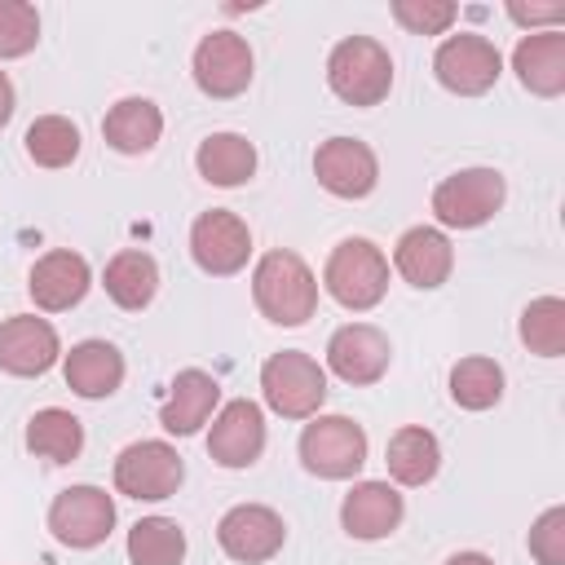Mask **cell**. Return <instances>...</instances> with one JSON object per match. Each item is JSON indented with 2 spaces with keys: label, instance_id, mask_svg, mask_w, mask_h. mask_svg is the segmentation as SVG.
Returning a JSON list of instances; mask_svg holds the SVG:
<instances>
[{
  "label": "cell",
  "instance_id": "cell-1",
  "mask_svg": "<svg viewBox=\"0 0 565 565\" xmlns=\"http://www.w3.org/2000/svg\"><path fill=\"white\" fill-rule=\"evenodd\" d=\"M252 300H256V309H260L269 322H278V327H300V322H309L313 309H318V278H313V269H309L296 252L274 247V252H265V256L256 260V269H252Z\"/></svg>",
  "mask_w": 565,
  "mask_h": 565
},
{
  "label": "cell",
  "instance_id": "cell-2",
  "mask_svg": "<svg viewBox=\"0 0 565 565\" xmlns=\"http://www.w3.org/2000/svg\"><path fill=\"white\" fill-rule=\"evenodd\" d=\"M322 287L335 305L366 313L388 291V256L371 238H344L331 247V256L322 265Z\"/></svg>",
  "mask_w": 565,
  "mask_h": 565
},
{
  "label": "cell",
  "instance_id": "cell-3",
  "mask_svg": "<svg viewBox=\"0 0 565 565\" xmlns=\"http://www.w3.org/2000/svg\"><path fill=\"white\" fill-rule=\"evenodd\" d=\"M327 84L349 106H380L393 88V57L371 35H349L327 57Z\"/></svg>",
  "mask_w": 565,
  "mask_h": 565
},
{
  "label": "cell",
  "instance_id": "cell-4",
  "mask_svg": "<svg viewBox=\"0 0 565 565\" xmlns=\"http://www.w3.org/2000/svg\"><path fill=\"white\" fill-rule=\"evenodd\" d=\"M260 397L282 419H313L327 402V371L300 349L269 353L260 366Z\"/></svg>",
  "mask_w": 565,
  "mask_h": 565
},
{
  "label": "cell",
  "instance_id": "cell-5",
  "mask_svg": "<svg viewBox=\"0 0 565 565\" xmlns=\"http://www.w3.org/2000/svg\"><path fill=\"white\" fill-rule=\"evenodd\" d=\"M503 199L508 185L494 168H459L433 185V216L441 230H477L494 221Z\"/></svg>",
  "mask_w": 565,
  "mask_h": 565
},
{
  "label": "cell",
  "instance_id": "cell-6",
  "mask_svg": "<svg viewBox=\"0 0 565 565\" xmlns=\"http://www.w3.org/2000/svg\"><path fill=\"white\" fill-rule=\"evenodd\" d=\"M300 463L322 481H349L366 463V428L349 415H313L300 433Z\"/></svg>",
  "mask_w": 565,
  "mask_h": 565
},
{
  "label": "cell",
  "instance_id": "cell-7",
  "mask_svg": "<svg viewBox=\"0 0 565 565\" xmlns=\"http://www.w3.org/2000/svg\"><path fill=\"white\" fill-rule=\"evenodd\" d=\"M185 481V463L177 455L172 441H159V437H146V441H132L119 450L115 459V490L128 494V499H146V503H159V499H172Z\"/></svg>",
  "mask_w": 565,
  "mask_h": 565
},
{
  "label": "cell",
  "instance_id": "cell-8",
  "mask_svg": "<svg viewBox=\"0 0 565 565\" xmlns=\"http://www.w3.org/2000/svg\"><path fill=\"white\" fill-rule=\"evenodd\" d=\"M433 75L446 93L459 97H481L494 88V79L503 75V53L494 49V40L477 35V31H459L446 35L433 53Z\"/></svg>",
  "mask_w": 565,
  "mask_h": 565
},
{
  "label": "cell",
  "instance_id": "cell-9",
  "mask_svg": "<svg viewBox=\"0 0 565 565\" xmlns=\"http://www.w3.org/2000/svg\"><path fill=\"white\" fill-rule=\"evenodd\" d=\"M49 530L62 547H75V552L102 547L115 530V499L102 486H66L49 503Z\"/></svg>",
  "mask_w": 565,
  "mask_h": 565
},
{
  "label": "cell",
  "instance_id": "cell-10",
  "mask_svg": "<svg viewBox=\"0 0 565 565\" xmlns=\"http://www.w3.org/2000/svg\"><path fill=\"white\" fill-rule=\"evenodd\" d=\"M252 44L238 35V31H207L199 44H194V57H190V71H194V84L225 102V97H238L247 93L252 84Z\"/></svg>",
  "mask_w": 565,
  "mask_h": 565
},
{
  "label": "cell",
  "instance_id": "cell-11",
  "mask_svg": "<svg viewBox=\"0 0 565 565\" xmlns=\"http://www.w3.org/2000/svg\"><path fill=\"white\" fill-rule=\"evenodd\" d=\"M190 256L212 278L238 274L247 265V256H252V230H247V221L238 212H230V207L199 212L194 225H190Z\"/></svg>",
  "mask_w": 565,
  "mask_h": 565
},
{
  "label": "cell",
  "instance_id": "cell-12",
  "mask_svg": "<svg viewBox=\"0 0 565 565\" xmlns=\"http://www.w3.org/2000/svg\"><path fill=\"white\" fill-rule=\"evenodd\" d=\"M216 543L230 561H243V565H260L269 556L282 552L287 543V525L274 508L265 503H234L221 521H216Z\"/></svg>",
  "mask_w": 565,
  "mask_h": 565
},
{
  "label": "cell",
  "instance_id": "cell-13",
  "mask_svg": "<svg viewBox=\"0 0 565 565\" xmlns=\"http://www.w3.org/2000/svg\"><path fill=\"white\" fill-rule=\"evenodd\" d=\"M313 177L335 199H366L380 185V159L358 137H327L313 154Z\"/></svg>",
  "mask_w": 565,
  "mask_h": 565
},
{
  "label": "cell",
  "instance_id": "cell-14",
  "mask_svg": "<svg viewBox=\"0 0 565 565\" xmlns=\"http://www.w3.org/2000/svg\"><path fill=\"white\" fill-rule=\"evenodd\" d=\"M57 358H62V340H57L49 318L13 313L0 322V371L4 375L35 380V375L53 371Z\"/></svg>",
  "mask_w": 565,
  "mask_h": 565
},
{
  "label": "cell",
  "instance_id": "cell-15",
  "mask_svg": "<svg viewBox=\"0 0 565 565\" xmlns=\"http://www.w3.org/2000/svg\"><path fill=\"white\" fill-rule=\"evenodd\" d=\"M265 450V411L252 397H234L216 411L207 433V455L221 468H252Z\"/></svg>",
  "mask_w": 565,
  "mask_h": 565
},
{
  "label": "cell",
  "instance_id": "cell-16",
  "mask_svg": "<svg viewBox=\"0 0 565 565\" xmlns=\"http://www.w3.org/2000/svg\"><path fill=\"white\" fill-rule=\"evenodd\" d=\"M93 287V269L79 252L71 247H53L44 252L35 265H31V278H26V291L35 300V309L44 313H66L75 309Z\"/></svg>",
  "mask_w": 565,
  "mask_h": 565
},
{
  "label": "cell",
  "instance_id": "cell-17",
  "mask_svg": "<svg viewBox=\"0 0 565 565\" xmlns=\"http://www.w3.org/2000/svg\"><path fill=\"white\" fill-rule=\"evenodd\" d=\"M388 362H393V344L371 322H349V327L331 331V340H327V366L344 384H375V380H384Z\"/></svg>",
  "mask_w": 565,
  "mask_h": 565
},
{
  "label": "cell",
  "instance_id": "cell-18",
  "mask_svg": "<svg viewBox=\"0 0 565 565\" xmlns=\"http://www.w3.org/2000/svg\"><path fill=\"white\" fill-rule=\"evenodd\" d=\"M406 516V503L397 494V486L388 481H358L344 503H340V525L349 539H362V543H375V539H388Z\"/></svg>",
  "mask_w": 565,
  "mask_h": 565
},
{
  "label": "cell",
  "instance_id": "cell-19",
  "mask_svg": "<svg viewBox=\"0 0 565 565\" xmlns=\"http://www.w3.org/2000/svg\"><path fill=\"white\" fill-rule=\"evenodd\" d=\"M393 269L411 287H419V291L441 287L450 278V269H455V247H450L446 230H437V225H411L397 238V247H393Z\"/></svg>",
  "mask_w": 565,
  "mask_h": 565
},
{
  "label": "cell",
  "instance_id": "cell-20",
  "mask_svg": "<svg viewBox=\"0 0 565 565\" xmlns=\"http://www.w3.org/2000/svg\"><path fill=\"white\" fill-rule=\"evenodd\" d=\"M512 71L521 79V88H530L534 97H561L565 93V31H530L516 40L512 49Z\"/></svg>",
  "mask_w": 565,
  "mask_h": 565
},
{
  "label": "cell",
  "instance_id": "cell-21",
  "mask_svg": "<svg viewBox=\"0 0 565 565\" xmlns=\"http://www.w3.org/2000/svg\"><path fill=\"white\" fill-rule=\"evenodd\" d=\"M216 406H221V384H216V375H207V371H199V366H185V371H177V380H172V388H168V397H163L159 424H163L172 437H190V433H199V428L212 419Z\"/></svg>",
  "mask_w": 565,
  "mask_h": 565
},
{
  "label": "cell",
  "instance_id": "cell-22",
  "mask_svg": "<svg viewBox=\"0 0 565 565\" xmlns=\"http://www.w3.org/2000/svg\"><path fill=\"white\" fill-rule=\"evenodd\" d=\"M124 353L110 344V340H79L71 344V353L62 358V375H66V388L88 397V402H102L110 397L119 384H124Z\"/></svg>",
  "mask_w": 565,
  "mask_h": 565
},
{
  "label": "cell",
  "instance_id": "cell-23",
  "mask_svg": "<svg viewBox=\"0 0 565 565\" xmlns=\"http://www.w3.org/2000/svg\"><path fill=\"white\" fill-rule=\"evenodd\" d=\"M102 137L110 150L119 154H146L154 150V141L163 137V110L150 97H124L106 110L102 119Z\"/></svg>",
  "mask_w": 565,
  "mask_h": 565
},
{
  "label": "cell",
  "instance_id": "cell-24",
  "mask_svg": "<svg viewBox=\"0 0 565 565\" xmlns=\"http://www.w3.org/2000/svg\"><path fill=\"white\" fill-rule=\"evenodd\" d=\"M194 168L207 185H221V190L247 185L256 177V146L243 132H212V137L199 141Z\"/></svg>",
  "mask_w": 565,
  "mask_h": 565
},
{
  "label": "cell",
  "instance_id": "cell-25",
  "mask_svg": "<svg viewBox=\"0 0 565 565\" xmlns=\"http://www.w3.org/2000/svg\"><path fill=\"white\" fill-rule=\"evenodd\" d=\"M384 463L397 486H428L441 468V441L419 424H402L384 446Z\"/></svg>",
  "mask_w": 565,
  "mask_h": 565
},
{
  "label": "cell",
  "instance_id": "cell-26",
  "mask_svg": "<svg viewBox=\"0 0 565 565\" xmlns=\"http://www.w3.org/2000/svg\"><path fill=\"white\" fill-rule=\"evenodd\" d=\"M102 287H106V296H110L119 309L137 313V309H146V305L154 300V291H159V265H154V256L141 252V247H124V252H115V256L106 260Z\"/></svg>",
  "mask_w": 565,
  "mask_h": 565
},
{
  "label": "cell",
  "instance_id": "cell-27",
  "mask_svg": "<svg viewBox=\"0 0 565 565\" xmlns=\"http://www.w3.org/2000/svg\"><path fill=\"white\" fill-rule=\"evenodd\" d=\"M26 450L49 463H71L84 450V424L62 406H44L26 419Z\"/></svg>",
  "mask_w": 565,
  "mask_h": 565
},
{
  "label": "cell",
  "instance_id": "cell-28",
  "mask_svg": "<svg viewBox=\"0 0 565 565\" xmlns=\"http://www.w3.org/2000/svg\"><path fill=\"white\" fill-rule=\"evenodd\" d=\"M450 397L463 411H490L503 397V366L494 358H481V353L459 358L450 366Z\"/></svg>",
  "mask_w": 565,
  "mask_h": 565
},
{
  "label": "cell",
  "instance_id": "cell-29",
  "mask_svg": "<svg viewBox=\"0 0 565 565\" xmlns=\"http://www.w3.org/2000/svg\"><path fill=\"white\" fill-rule=\"evenodd\" d=\"M128 561L132 565H181L185 530L172 516H141L128 530Z\"/></svg>",
  "mask_w": 565,
  "mask_h": 565
},
{
  "label": "cell",
  "instance_id": "cell-30",
  "mask_svg": "<svg viewBox=\"0 0 565 565\" xmlns=\"http://www.w3.org/2000/svg\"><path fill=\"white\" fill-rule=\"evenodd\" d=\"M521 344L539 358L565 353V300L561 296H539L521 309Z\"/></svg>",
  "mask_w": 565,
  "mask_h": 565
},
{
  "label": "cell",
  "instance_id": "cell-31",
  "mask_svg": "<svg viewBox=\"0 0 565 565\" xmlns=\"http://www.w3.org/2000/svg\"><path fill=\"white\" fill-rule=\"evenodd\" d=\"M22 141H26V154L40 168H66L79 154V128L66 115H40V119H31V128H26Z\"/></svg>",
  "mask_w": 565,
  "mask_h": 565
},
{
  "label": "cell",
  "instance_id": "cell-32",
  "mask_svg": "<svg viewBox=\"0 0 565 565\" xmlns=\"http://www.w3.org/2000/svg\"><path fill=\"white\" fill-rule=\"evenodd\" d=\"M40 44V13L26 0H0V57H26Z\"/></svg>",
  "mask_w": 565,
  "mask_h": 565
},
{
  "label": "cell",
  "instance_id": "cell-33",
  "mask_svg": "<svg viewBox=\"0 0 565 565\" xmlns=\"http://www.w3.org/2000/svg\"><path fill=\"white\" fill-rule=\"evenodd\" d=\"M393 18L411 35H441L459 18V4L455 0H393Z\"/></svg>",
  "mask_w": 565,
  "mask_h": 565
},
{
  "label": "cell",
  "instance_id": "cell-34",
  "mask_svg": "<svg viewBox=\"0 0 565 565\" xmlns=\"http://www.w3.org/2000/svg\"><path fill=\"white\" fill-rule=\"evenodd\" d=\"M530 556L539 565H565V508H547L530 525Z\"/></svg>",
  "mask_w": 565,
  "mask_h": 565
},
{
  "label": "cell",
  "instance_id": "cell-35",
  "mask_svg": "<svg viewBox=\"0 0 565 565\" xmlns=\"http://www.w3.org/2000/svg\"><path fill=\"white\" fill-rule=\"evenodd\" d=\"M508 18L516 22V26H543V31H552L556 22H565V4H521V0H512L508 4Z\"/></svg>",
  "mask_w": 565,
  "mask_h": 565
},
{
  "label": "cell",
  "instance_id": "cell-36",
  "mask_svg": "<svg viewBox=\"0 0 565 565\" xmlns=\"http://www.w3.org/2000/svg\"><path fill=\"white\" fill-rule=\"evenodd\" d=\"M13 119V84H9V75L0 71V128Z\"/></svg>",
  "mask_w": 565,
  "mask_h": 565
},
{
  "label": "cell",
  "instance_id": "cell-37",
  "mask_svg": "<svg viewBox=\"0 0 565 565\" xmlns=\"http://www.w3.org/2000/svg\"><path fill=\"white\" fill-rule=\"evenodd\" d=\"M446 565H494L486 552H455V556H446Z\"/></svg>",
  "mask_w": 565,
  "mask_h": 565
}]
</instances>
